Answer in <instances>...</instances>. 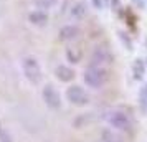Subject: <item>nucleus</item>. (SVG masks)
I'll return each mask as SVG.
<instances>
[{
  "mask_svg": "<svg viewBox=\"0 0 147 142\" xmlns=\"http://www.w3.org/2000/svg\"><path fill=\"white\" fill-rule=\"evenodd\" d=\"M104 121L113 129L119 131V132H129L134 126L131 114L126 112L124 109H117V108L109 109L106 114H104Z\"/></svg>",
  "mask_w": 147,
  "mask_h": 142,
  "instance_id": "f257e3e1",
  "label": "nucleus"
},
{
  "mask_svg": "<svg viewBox=\"0 0 147 142\" xmlns=\"http://www.w3.org/2000/svg\"><path fill=\"white\" fill-rule=\"evenodd\" d=\"M107 71L106 68H99V66H89L84 69L83 73V79H84V84L91 89H101L104 84L107 83Z\"/></svg>",
  "mask_w": 147,
  "mask_h": 142,
  "instance_id": "f03ea898",
  "label": "nucleus"
},
{
  "mask_svg": "<svg viewBox=\"0 0 147 142\" xmlns=\"http://www.w3.org/2000/svg\"><path fill=\"white\" fill-rule=\"evenodd\" d=\"M22 71L32 84H40L41 78H43V69H41L40 61L35 56H25L22 60Z\"/></svg>",
  "mask_w": 147,
  "mask_h": 142,
  "instance_id": "7ed1b4c3",
  "label": "nucleus"
},
{
  "mask_svg": "<svg viewBox=\"0 0 147 142\" xmlns=\"http://www.w3.org/2000/svg\"><path fill=\"white\" fill-rule=\"evenodd\" d=\"M113 63V53L106 45H98L94 46L93 53H91V66H99V68H106L107 65Z\"/></svg>",
  "mask_w": 147,
  "mask_h": 142,
  "instance_id": "20e7f679",
  "label": "nucleus"
},
{
  "mask_svg": "<svg viewBox=\"0 0 147 142\" xmlns=\"http://www.w3.org/2000/svg\"><path fill=\"white\" fill-rule=\"evenodd\" d=\"M66 98L74 106H86L89 102V94L86 93V89L78 86V84H73L66 89Z\"/></svg>",
  "mask_w": 147,
  "mask_h": 142,
  "instance_id": "39448f33",
  "label": "nucleus"
},
{
  "mask_svg": "<svg viewBox=\"0 0 147 142\" xmlns=\"http://www.w3.org/2000/svg\"><path fill=\"white\" fill-rule=\"evenodd\" d=\"M41 96H43V101L50 109H60L61 108V96L60 93L56 91L55 86L51 84H47L43 91H41Z\"/></svg>",
  "mask_w": 147,
  "mask_h": 142,
  "instance_id": "423d86ee",
  "label": "nucleus"
},
{
  "mask_svg": "<svg viewBox=\"0 0 147 142\" xmlns=\"http://www.w3.org/2000/svg\"><path fill=\"white\" fill-rule=\"evenodd\" d=\"M80 33H81L80 27L69 23V25H65V27L60 30V40L61 41H73L80 36Z\"/></svg>",
  "mask_w": 147,
  "mask_h": 142,
  "instance_id": "0eeeda50",
  "label": "nucleus"
},
{
  "mask_svg": "<svg viewBox=\"0 0 147 142\" xmlns=\"http://www.w3.org/2000/svg\"><path fill=\"white\" fill-rule=\"evenodd\" d=\"M28 22L32 23V25H35V27H45L48 23V13L45 12V10H33L32 13L28 15Z\"/></svg>",
  "mask_w": 147,
  "mask_h": 142,
  "instance_id": "6e6552de",
  "label": "nucleus"
},
{
  "mask_svg": "<svg viewBox=\"0 0 147 142\" xmlns=\"http://www.w3.org/2000/svg\"><path fill=\"white\" fill-rule=\"evenodd\" d=\"M86 13H88V5L84 2H76L73 7L69 8V17L76 22L83 20V18L86 17Z\"/></svg>",
  "mask_w": 147,
  "mask_h": 142,
  "instance_id": "1a4fd4ad",
  "label": "nucleus"
},
{
  "mask_svg": "<svg viewBox=\"0 0 147 142\" xmlns=\"http://www.w3.org/2000/svg\"><path fill=\"white\" fill-rule=\"evenodd\" d=\"M101 142H126V139L116 129H104L101 132Z\"/></svg>",
  "mask_w": 147,
  "mask_h": 142,
  "instance_id": "9d476101",
  "label": "nucleus"
},
{
  "mask_svg": "<svg viewBox=\"0 0 147 142\" xmlns=\"http://www.w3.org/2000/svg\"><path fill=\"white\" fill-rule=\"evenodd\" d=\"M55 75H56V78H58L60 81L69 83L74 78V71L69 66H66V65H60V66L55 69Z\"/></svg>",
  "mask_w": 147,
  "mask_h": 142,
  "instance_id": "9b49d317",
  "label": "nucleus"
},
{
  "mask_svg": "<svg viewBox=\"0 0 147 142\" xmlns=\"http://www.w3.org/2000/svg\"><path fill=\"white\" fill-rule=\"evenodd\" d=\"M132 73H134V78L136 79H142L144 75H146V65L142 63V60H136L132 66Z\"/></svg>",
  "mask_w": 147,
  "mask_h": 142,
  "instance_id": "f8f14e48",
  "label": "nucleus"
},
{
  "mask_svg": "<svg viewBox=\"0 0 147 142\" xmlns=\"http://www.w3.org/2000/svg\"><path fill=\"white\" fill-rule=\"evenodd\" d=\"M33 3L36 5V8H40V10H45V12H47L48 8L55 7V5L58 3V0H33Z\"/></svg>",
  "mask_w": 147,
  "mask_h": 142,
  "instance_id": "ddd939ff",
  "label": "nucleus"
},
{
  "mask_svg": "<svg viewBox=\"0 0 147 142\" xmlns=\"http://www.w3.org/2000/svg\"><path fill=\"white\" fill-rule=\"evenodd\" d=\"M66 56H68V60L71 61V63H80L81 51L80 50H76V48H68L66 50Z\"/></svg>",
  "mask_w": 147,
  "mask_h": 142,
  "instance_id": "4468645a",
  "label": "nucleus"
},
{
  "mask_svg": "<svg viewBox=\"0 0 147 142\" xmlns=\"http://www.w3.org/2000/svg\"><path fill=\"white\" fill-rule=\"evenodd\" d=\"M0 141L2 142H12L13 139H12V135L7 132V129L5 127H0Z\"/></svg>",
  "mask_w": 147,
  "mask_h": 142,
  "instance_id": "2eb2a0df",
  "label": "nucleus"
}]
</instances>
